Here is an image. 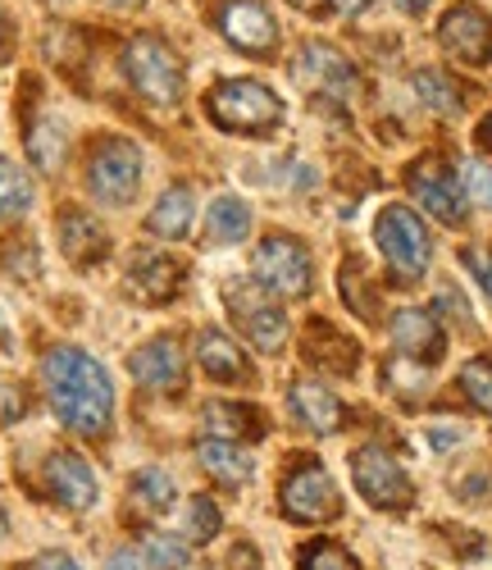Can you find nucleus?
<instances>
[{
  "mask_svg": "<svg viewBox=\"0 0 492 570\" xmlns=\"http://www.w3.org/2000/svg\"><path fill=\"white\" fill-rule=\"evenodd\" d=\"M228 311H233V320L246 328V343L252 347H260V352H283V343H287V315H283V306L260 288V283H228Z\"/></svg>",
  "mask_w": 492,
  "mask_h": 570,
  "instance_id": "nucleus-9",
  "label": "nucleus"
},
{
  "mask_svg": "<svg viewBox=\"0 0 492 570\" xmlns=\"http://www.w3.org/2000/svg\"><path fill=\"white\" fill-rule=\"evenodd\" d=\"M6 269L14 274V278H37V252L32 247H23V252H14V247H6Z\"/></svg>",
  "mask_w": 492,
  "mask_h": 570,
  "instance_id": "nucleus-35",
  "label": "nucleus"
},
{
  "mask_svg": "<svg viewBox=\"0 0 492 570\" xmlns=\"http://www.w3.org/2000/svg\"><path fill=\"white\" fill-rule=\"evenodd\" d=\"M215 28L246 56H274L278 46V23L260 0H224L215 10Z\"/></svg>",
  "mask_w": 492,
  "mask_h": 570,
  "instance_id": "nucleus-11",
  "label": "nucleus"
},
{
  "mask_svg": "<svg viewBox=\"0 0 492 570\" xmlns=\"http://www.w3.org/2000/svg\"><path fill=\"white\" fill-rule=\"evenodd\" d=\"M392 343H397V352L406 356V361H420V365H429V361H437L442 356V328H437V320L429 315V311H397L392 315Z\"/></svg>",
  "mask_w": 492,
  "mask_h": 570,
  "instance_id": "nucleus-18",
  "label": "nucleus"
},
{
  "mask_svg": "<svg viewBox=\"0 0 492 570\" xmlns=\"http://www.w3.org/2000/svg\"><path fill=\"white\" fill-rule=\"evenodd\" d=\"M41 389L51 411L65 420V430L82 439H101L115 420V384L101 361H91L78 347H56L41 361Z\"/></svg>",
  "mask_w": 492,
  "mask_h": 570,
  "instance_id": "nucleus-1",
  "label": "nucleus"
},
{
  "mask_svg": "<svg viewBox=\"0 0 492 570\" xmlns=\"http://www.w3.org/2000/svg\"><path fill=\"white\" fill-rule=\"evenodd\" d=\"M306 361L319 365V370H333V374H352L356 361H361V352H356L352 338H342L333 324L315 320V324L306 328Z\"/></svg>",
  "mask_w": 492,
  "mask_h": 570,
  "instance_id": "nucleus-21",
  "label": "nucleus"
},
{
  "mask_svg": "<svg viewBox=\"0 0 492 570\" xmlns=\"http://www.w3.org/2000/svg\"><path fill=\"white\" fill-rule=\"evenodd\" d=\"M128 374L137 379L141 389H151V393H178L183 379H187V361H183L178 338L160 334V338H151V343H141V347L128 356Z\"/></svg>",
  "mask_w": 492,
  "mask_h": 570,
  "instance_id": "nucleus-12",
  "label": "nucleus"
},
{
  "mask_svg": "<svg viewBox=\"0 0 492 570\" xmlns=\"http://www.w3.org/2000/svg\"><path fill=\"white\" fill-rule=\"evenodd\" d=\"M206 115L224 128V132H269L283 124V101L256 78H224L219 87H210L206 97Z\"/></svg>",
  "mask_w": 492,
  "mask_h": 570,
  "instance_id": "nucleus-2",
  "label": "nucleus"
},
{
  "mask_svg": "<svg viewBox=\"0 0 492 570\" xmlns=\"http://www.w3.org/2000/svg\"><path fill=\"white\" fill-rule=\"evenodd\" d=\"M6 32H10V28H6V10H0V41H6Z\"/></svg>",
  "mask_w": 492,
  "mask_h": 570,
  "instance_id": "nucleus-42",
  "label": "nucleus"
},
{
  "mask_svg": "<svg viewBox=\"0 0 492 570\" xmlns=\"http://www.w3.org/2000/svg\"><path fill=\"white\" fill-rule=\"evenodd\" d=\"M65 151H69V132H65V124L60 119H37L32 128H28V160L41 169V174H56L60 165H65Z\"/></svg>",
  "mask_w": 492,
  "mask_h": 570,
  "instance_id": "nucleus-26",
  "label": "nucleus"
},
{
  "mask_svg": "<svg viewBox=\"0 0 492 570\" xmlns=\"http://www.w3.org/2000/svg\"><path fill=\"white\" fill-rule=\"evenodd\" d=\"M37 202V187L28 178V169H19L10 156H0V224L6 219H23Z\"/></svg>",
  "mask_w": 492,
  "mask_h": 570,
  "instance_id": "nucleus-27",
  "label": "nucleus"
},
{
  "mask_svg": "<svg viewBox=\"0 0 492 570\" xmlns=\"http://www.w3.org/2000/svg\"><path fill=\"white\" fill-rule=\"evenodd\" d=\"M328 6H333L337 14H347V19H352V14H361V10L370 6V0H328Z\"/></svg>",
  "mask_w": 492,
  "mask_h": 570,
  "instance_id": "nucleus-38",
  "label": "nucleus"
},
{
  "mask_svg": "<svg viewBox=\"0 0 492 570\" xmlns=\"http://www.w3.org/2000/svg\"><path fill=\"white\" fill-rule=\"evenodd\" d=\"M374 243L383 252V261L392 265L397 278H420L433 261V243H429V228L411 206H383L374 219Z\"/></svg>",
  "mask_w": 492,
  "mask_h": 570,
  "instance_id": "nucleus-4",
  "label": "nucleus"
},
{
  "mask_svg": "<svg viewBox=\"0 0 492 570\" xmlns=\"http://www.w3.org/2000/svg\"><path fill=\"white\" fill-rule=\"evenodd\" d=\"M415 91H420V101L437 115H456L461 110V87L442 73V69H424L415 73Z\"/></svg>",
  "mask_w": 492,
  "mask_h": 570,
  "instance_id": "nucleus-28",
  "label": "nucleus"
},
{
  "mask_svg": "<svg viewBox=\"0 0 492 570\" xmlns=\"http://www.w3.org/2000/svg\"><path fill=\"white\" fill-rule=\"evenodd\" d=\"M352 480H356V493L378 511H406L415 498V484L402 470V461L378 443L352 452Z\"/></svg>",
  "mask_w": 492,
  "mask_h": 570,
  "instance_id": "nucleus-5",
  "label": "nucleus"
},
{
  "mask_svg": "<svg viewBox=\"0 0 492 570\" xmlns=\"http://www.w3.org/2000/svg\"><path fill=\"white\" fill-rule=\"evenodd\" d=\"M10 534V515H6V507H0V539Z\"/></svg>",
  "mask_w": 492,
  "mask_h": 570,
  "instance_id": "nucleus-41",
  "label": "nucleus"
},
{
  "mask_svg": "<svg viewBox=\"0 0 492 570\" xmlns=\"http://www.w3.org/2000/svg\"><path fill=\"white\" fill-rule=\"evenodd\" d=\"M196 461H201V470L210 474V480H219V484H228V489H237V484L252 480V456H246L237 443L210 439V443L196 448Z\"/></svg>",
  "mask_w": 492,
  "mask_h": 570,
  "instance_id": "nucleus-23",
  "label": "nucleus"
},
{
  "mask_svg": "<svg viewBox=\"0 0 492 570\" xmlns=\"http://www.w3.org/2000/svg\"><path fill=\"white\" fill-rule=\"evenodd\" d=\"M278 498H283L287 520H297V525H328V520L342 511V498H337V489L328 480V470L319 461H311V456H302L297 465H292Z\"/></svg>",
  "mask_w": 492,
  "mask_h": 570,
  "instance_id": "nucleus-8",
  "label": "nucleus"
},
{
  "mask_svg": "<svg viewBox=\"0 0 492 570\" xmlns=\"http://www.w3.org/2000/svg\"><path fill=\"white\" fill-rule=\"evenodd\" d=\"M46 489L69 511H91L96 507V474L78 452H51L46 456Z\"/></svg>",
  "mask_w": 492,
  "mask_h": 570,
  "instance_id": "nucleus-14",
  "label": "nucleus"
},
{
  "mask_svg": "<svg viewBox=\"0 0 492 570\" xmlns=\"http://www.w3.org/2000/svg\"><path fill=\"white\" fill-rule=\"evenodd\" d=\"M178 274L183 269L169 256H160V252H132V261H128V293L137 302H146V306H160V302H169L178 293Z\"/></svg>",
  "mask_w": 492,
  "mask_h": 570,
  "instance_id": "nucleus-16",
  "label": "nucleus"
},
{
  "mask_svg": "<svg viewBox=\"0 0 492 570\" xmlns=\"http://www.w3.org/2000/svg\"><path fill=\"white\" fill-rule=\"evenodd\" d=\"M87 187L96 202L128 206L141 187V151L124 137H106L87 160Z\"/></svg>",
  "mask_w": 492,
  "mask_h": 570,
  "instance_id": "nucleus-7",
  "label": "nucleus"
},
{
  "mask_svg": "<svg viewBox=\"0 0 492 570\" xmlns=\"http://www.w3.org/2000/svg\"><path fill=\"white\" fill-rule=\"evenodd\" d=\"M456 178H461L465 197H470L474 206H492V165H483V160H465Z\"/></svg>",
  "mask_w": 492,
  "mask_h": 570,
  "instance_id": "nucleus-34",
  "label": "nucleus"
},
{
  "mask_svg": "<svg viewBox=\"0 0 492 570\" xmlns=\"http://www.w3.org/2000/svg\"><path fill=\"white\" fill-rule=\"evenodd\" d=\"M151 561H146V552H137V548H119L115 557H110V566L106 570H146Z\"/></svg>",
  "mask_w": 492,
  "mask_h": 570,
  "instance_id": "nucleus-36",
  "label": "nucleus"
},
{
  "mask_svg": "<svg viewBox=\"0 0 492 570\" xmlns=\"http://www.w3.org/2000/svg\"><path fill=\"white\" fill-rule=\"evenodd\" d=\"M302 570H361V566H356V557L347 548H337L328 539H315V543L302 548Z\"/></svg>",
  "mask_w": 492,
  "mask_h": 570,
  "instance_id": "nucleus-32",
  "label": "nucleus"
},
{
  "mask_svg": "<svg viewBox=\"0 0 492 570\" xmlns=\"http://www.w3.org/2000/svg\"><path fill=\"white\" fill-rule=\"evenodd\" d=\"M124 73L132 82L137 97H146L151 106H178L183 101V65L169 46L151 32H141L128 41L124 51Z\"/></svg>",
  "mask_w": 492,
  "mask_h": 570,
  "instance_id": "nucleus-3",
  "label": "nucleus"
},
{
  "mask_svg": "<svg viewBox=\"0 0 492 570\" xmlns=\"http://www.w3.org/2000/svg\"><path fill=\"white\" fill-rule=\"evenodd\" d=\"M461 393H465L479 411L492 415V361H488V356L465 361V370H461Z\"/></svg>",
  "mask_w": 492,
  "mask_h": 570,
  "instance_id": "nucleus-30",
  "label": "nucleus"
},
{
  "mask_svg": "<svg viewBox=\"0 0 492 570\" xmlns=\"http://www.w3.org/2000/svg\"><path fill=\"white\" fill-rule=\"evenodd\" d=\"M437 41L465 65H488L492 60V14L479 6H452L437 28Z\"/></svg>",
  "mask_w": 492,
  "mask_h": 570,
  "instance_id": "nucleus-13",
  "label": "nucleus"
},
{
  "mask_svg": "<svg viewBox=\"0 0 492 570\" xmlns=\"http://www.w3.org/2000/svg\"><path fill=\"white\" fill-rule=\"evenodd\" d=\"M32 570H82L73 557H65V552H41L37 561H32Z\"/></svg>",
  "mask_w": 492,
  "mask_h": 570,
  "instance_id": "nucleus-37",
  "label": "nucleus"
},
{
  "mask_svg": "<svg viewBox=\"0 0 492 570\" xmlns=\"http://www.w3.org/2000/svg\"><path fill=\"white\" fill-rule=\"evenodd\" d=\"M219 534V507L210 498H191L187 502V525H183V543H206Z\"/></svg>",
  "mask_w": 492,
  "mask_h": 570,
  "instance_id": "nucleus-31",
  "label": "nucleus"
},
{
  "mask_svg": "<svg viewBox=\"0 0 492 570\" xmlns=\"http://www.w3.org/2000/svg\"><path fill=\"white\" fill-rule=\"evenodd\" d=\"M287 402H292V415H297L315 434H337L342 420H347V411H342V402L333 397V389L315 384V379H297L292 393H287Z\"/></svg>",
  "mask_w": 492,
  "mask_h": 570,
  "instance_id": "nucleus-17",
  "label": "nucleus"
},
{
  "mask_svg": "<svg viewBox=\"0 0 492 570\" xmlns=\"http://www.w3.org/2000/svg\"><path fill=\"white\" fill-rule=\"evenodd\" d=\"M146 561L156 570H187V543L169 539V534H151L146 539Z\"/></svg>",
  "mask_w": 492,
  "mask_h": 570,
  "instance_id": "nucleus-33",
  "label": "nucleus"
},
{
  "mask_svg": "<svg viewBox=\"0 0 492 570\" xmlns=\"http://www.w3.org/2000/svg\"><path fill=\"white\" fill-rule=\"evenodd\" d=\"M206 430L215 434V439H224V443H233V439H260L265 434V415L256 411V406H242V402H210L206 406Z\"/></svg>",
  "mask_w": 492,
  "mask_h": 570,
  "instance_id": "nucleus-22",
  "label": "nucleus"
},
{
  "mask_svg": "<svg viewBox=\"0 0 492 570\" xmlns=\"http://www.w3.org/2000/svg\"><path fill=\"white\" fill-rule=\"evenodd\" d=\"M411 197L433 215V219H442V224H465V187H461V178L442 165L437 156H424V160H415L411 165Z\"/></svg>",
  "mask_w": 492,
  "mask_h": 570,
  "instance_id": "nucleus-10",
  "label": "nucleus"
},
{
  "mask_svg": "<svg viewBox=\"0 0 492 570\" xmlns=\"http://www.w3.org/2000/svg\"><path fill=\"white\" fill-rule=\"evenodd\" d=\"M196 361H201V370L215 379V384H242V379H252L246 356L237 352V343L228 334H219V328H206V334L196 338Z\"/></svg>",
  "mask_w": 492,
  "mask_h": 570,
  "instance_id": "nucleus-20",
  "label": "nucleus"
},
{
  "mask_svg": "<svg viewBox=\"0 0 492 570\" xmlns=\"http://www.w3.org/2000/svg\"><path fill=\"white\" fill-rule=\"evenodd\" d=\"M56 228H60V252H65L73 265H91V261H101V256L110 252L106 228L96 224L87 210H65V215L56 219Z\"/></svg>",
  "mask_w": 492,
  "mask_h": 570,
  "instance_id": "nucleus-19",
  "label": "nucleus"
},
{
  "mask_svg": "<svg viewBox=\"0 0 492 570\" xmlns=\"http://www.w3.org/2000/svg\"><path fill=\"white\" fill-rule=\"evenodd\" d=\"M252 274L269 297H306L315 283V265L311 252L297 237H265L252 256Z\"/></svg>",
  "mask_w": 492,
  "mask_h": 570,
  "instance_id": "nucleus-6",
  "label": "nucleus"
},
{
  "mask_svg": "<svg viewBox=\"0 0 492 570\" xmlns=\"http://www.w3.org/2000/svg\"><path fill=\"white\" fill-rule=\"evenodd\" d=\"M479 141H483V151H492V115L479 124Z\"/></svg>",
  "mask_w": 492,
  "mask_h": 570,
  "instance_id": "nucleus-39",
  "label": "nucleus"
},
{
  "mask_svg": "<svg viewBox=\"0 0 492 570\" xmlns=\"http://www.w3.org/2000/svg\"><path fill=\"white\" fill-rule=\"evenodd\" d=\"M191 215H196V197L191 187H169V193L156 202V210L146 215V228H151L156 237H169V243H178V237L191 228Z\"/></svg>",
  "mask_w": 492,
  "mask_h": 570,
  "instance_id": "nucleus-24",
  "label": "nucleus"
},
{
  "mask_svg": "<svg viewBox=\"0 0 492 570\" xmlns=\"http://www.w3.org/2000/svg\"><path fill=\"white\" fill-rule=\"evenodd\" d=\"M252 233V206L237 202V197H215L210 215H206V243L215 247H233Z\"/></svg>",
  "mask_w": 492,
  "mask_h": 570,
  "instance_id": "nucleus-25",
  "label": "nucleus"
},
{
  "mask_svg": "<svg viewBox=\"0 0 492 570\" xmlns=\"http://www.w3.org/2000/svg\"><path fill=\"white\" fill-rule=\"evenodd\" d=\"M292 78H297L302 87H311V91H324V97H337V91H347L356 82L352 65L324 41H306L302 46V56L292 60Z\"/></svg>",
  "mask_w": 492,
  "mask_h": 570,
  "instance_id": "nucleus-15",
  "label": "nucleus"
},
{
  "mask_svg": "<svg viewBox=\"0 0 492 570\" xmlns=\"http://www.w3.org/2000/svg\"><path fill=\"white\" fill-rule=\"evenodd\" d=\"M397 6H402L406 14H424V10H429V0H397Z\"/></svg>",
  "mask_w": 492,
  "mask_h": 570,
  "instance_id": "nucleus-40",
  "label": "nucleus"
},
{
  "mask_svg": "<svg viewBox=\"0 0 492 570\" xmlns=\"http://www.w3.org/2000/svg\"><path fill=\"white\" fill-rule=\"evenodd\" d=\"M132 498H137V507H141V511L160 515V511H169V507H174L178 489H174V480H169L165 470H141L137 480H132Z\"/></svg>",
  "mask_w": 492,
  "mask_h": 570,
  "instance_id": "nucleus-29",
  "label": "nucleus"
}]
</instances>
